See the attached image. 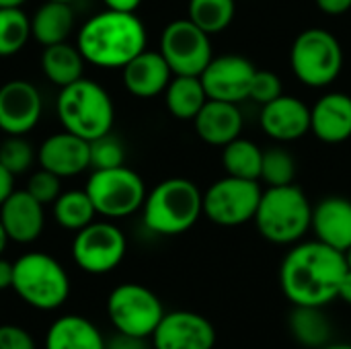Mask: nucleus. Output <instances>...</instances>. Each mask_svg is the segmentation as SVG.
I'll list each match as a JSON object with an SVG mask.
<instances>
[{
  "label": "nucleus",
  "mask_w": 351,
  "mask_h": 349,
  "mask_svg": "<svg viewBox=\"0 0 351 349\" xmlns=\"http://www.w3.org/2000/svg\"><path fill=\"white\" fill-rule=\"evenodd\" d=\"M346 253L321 243H296L282 261L280 286L294 306H327L348 274Z\"/></svg>",
  "instance_id": "nucleus-1"
},
{
  "label": "nucleus",
  "mask_w": 351,
  "mask_h": 349,
  "mask_svg": "<svg viewBox=\"0 0 351 349\" xmlns=\"http://www.w3.org/2000/svg\"><path fill=\"white\" fill-rule=\"evenodd\" d=\"M146 27L136 12L111 8L86 19L76 35L82 58L99 68H123L146 49Z\"/></svg>",
  "instance_id": "nucleus-2"
},
{
  "label": "nucleus",
  "mask_w": 351,
  "mask_h": 349,
  "mask_svg": "<svg viewBox=\"0 0 351 349\" xmlns=\"http://www.w3.org/2000/svg\"><path fill=\"white\" fill-rule=\"evenodd\" d=\"M204 214V193L185 177L160 181L146 193L142 206L144 226L160 237H177L187 232Z\"/></svg>",
  "instance_id": "nucleus-3"
},
{
  "label": "nucleus",
  "mask_w": 351,
  "mask_h": 349,
  "mask_svg": "<svg viewBox=\"0 0 351 349\" xmlns=\"http://www.w3.org/2000/svg\"><path fill=\"white\" fill-rule=\"evenodd\" d=\"M56 113L66 132L88 142L109 134L115 121V107L109 93L84 76L60 88Z\"/></svg>",
  "instance_id": "nucleus-4"
},
{
  "label": "nucleus",
  "mask_w": 351,
  "mask_h": 349,
  "mask_svg": "<svg viewBox=\"0 0 351 349\" xmlns=\"http://www.w3.org/2000/svg\"><path fill=\"white\" fill-rule=\"evenodd\" d=\"M253 220L265 241L274 245H296L311 230L313 206L306 193L294 183L267 187L261 193Z\"/></svg>",
  "instance_id": "nucleus-5"
},
{
  "label": "nucleus",
  "mask_w": 351,
  "mask_h": 349,
  "mask_svg": "<svg viewBox=\"0 0 351 349\" xmlns=\"http://www.w3.org/2000/svg\"><path fill=\"white\" fill-rule=\"evenodd\" d=\"M12 290L35 311H56L70 296V278L58 259L31 251L12 263Z\"/></svg>",
  "instance_id": "nucleus-6"
},
{
  "label": "nucleus",
  "mask_w": 351,
  "mask_h": 349,
  "mask_svg": "<svg viewBox=\"0 0 351 349\" xmlns=\"http://www.w3.org/2000/svg\"><path fill=\"white\" fill-rule=\"evenodd\" d=\"M290 66L302 84L311 88L329 86L343 70V47L327 29H304L292 43Z\"/></svg>",
  "instance_id": "nucleus-7"
},
{
  "label": "nucleus",
  "mask_w": 351,
  "mask_h": 349,
  "mask_svg": "<svg viewBox=\"0 0 351 349\" xmlns=\"http://www.w3.org/2000/svg\"><path fill=\"white\" fill-rule=\"evenodd\" d=\"M84 189L97 214L107 220L136 214L142 210L146 200V185L142 177L125 165L93 171Z\"/></svg>",
  "instance_id": "nucleus-8"
},
{
  "label": "nucleus",
  "mask_w": 351,
  "mask_h": 349,
  "mask_svg": "<svg viewBox=\"0 0 351 349\" xmlns=\"http://www.w3.org/2000/svg\"><path fill=\"white\" fill-rule=\"evenodd\" d=\"M107 317L115 331L152 337L165 317L160 298L142 284H119L107 296Z\"/></svg>",
  "instance_id": "nucleus-9"
},
{
  "label": "nucleus",
  "mask_w": 351,
  "mask_h": 349,
  "mask_svg": "<svg viewBox=\"0 0 351 349\" xmlns=\"http://www.w3.org/2000/svg\"><path fill=\"white\" fill-rule=\"evenodd\" d=\"M259 181L222 177L214 181L204 193V216L224 228L243 226L255 218L259 200H261Z\"/></svg>",
  "instance_id": "nucleus-10"
},
{
  "label": "nucleus",
  "mask_w": 351,
  "mask_h": 349,
  "mask_svg": "<svg viewBox=\"0 0 351 349\" xmlns=\"http://www.w3.org/2000/svg\"><path fill=\"white\" fill-rule=\"evenodd\" d=\"M128 241L119 226L107 220H93L72 241L74 263L93 276L113 272L125 257Z\"/></svg>",
  "instance_id": "nucleus-11"
},
{
  "label": "nucleus",
  "mask_w": 351,
  "mask_h": 349,
  "mask_svg": "<svg viewBox=\"0 0 351 349\" xmlns=\"http://www.w3.org/2000/svg\"><path fill=\"white\" fill-rule=\"evenodd\" d=\"M173 74L199 76L212 62L210 35L189 19L171 21L160 35V49Z\"/></svg>",
  "instance_id": "nucleus-12"
},
{
  "label": "nucleus",
  "mask_w": 351,
  "mask_h": 349,
  "mask_svg": "<svg viewBox=\"0 0 351 349\" xmlns=\"http://www.w3.org/2000/svg\"><path fill=\"white\" fill-rule=\"evenodd\" d=\"M257 68L251 60L237 53H226L220 58H212L206 70L199 74L202 84L206 88L208 99L241 103L249 99L251 82Z\"/></svg>",
  "instance_id": "nucleus-13"
},
{
  "label": "nucleus",
  "mask_w": 351,
  "mask_h": 349,
  "mask_svg": "<svg viewBox=\"0 0 351 349\" xmlns=\"http://www.w3.org/2000/svg\"><path fill=\"white\" fill-rule=\"evenodd\" d=\"M43 113V99L35 84L23 78L0 86V130L8 136H25Z\"/></svg>",
  "instance_id": "nucleus-14"
},
{
  "label": "nucleus",
  "mask_w": 351,
  "mask_h": 349,
  "mask_svg": "<svg viewBox=\"0 0 351 349\" xmlns=\"http://www.w3.org/2000/svg\"><path fill=\"white\" fill-rule=\"evenodd\" d=\"M154 349H212L216 346L214 325L191 311L165 313L152 333Z\"/></svg>",
  "instance_id": "nucleus-15"
},
{
  "label": "nucleus",
  "mask_w": 351,
  "mask_h": 349,
  "mask_svg": "<svg viewBox=\"0 0 351 349\" xmlns=\"http://www.w3.org/2000/svg\"><path fill=\"white\" fill-rule=\"evenodd\" d=\"M39 169H45L60 179L76 177L90 167V142L70 134L58 132L45 138L37 150Z\"/></svg>",
  "instance_id": "nucleus-16"
},
{
  "label": "nucleus",
  "mask_w": 351,
  "mask_h": 349,
  "mask_svg": "<svg viewBox=\"0 0 351 349\" xmlns=\"http://www.w3.org/2000/svg\"><path fill=\"white\" fill-rule=\"evenodd\" d=\"M259 123L263 134L278 142H294L311 132V107L298 97L282 95L261 105Z\"/></svg>",
  "instance_id": "nucleus-17"
},
{
  "label": "nucleus",
  "mask_w": 351,
  "mask_h": 349,
  "mask_svg": "<svg viewBox=\"0 0 351 349\" xmlns=\"http://www.w3.org/2000/svg\"><path fill=\"white\" fill-rule=\"evenodd\" d=\"M0 222L8 241L29 245L37 241L43 232V204L37 202L27 189H14L0 206Z\"/></svg>",
  "instance_id": "nucleus-18"
},
{
  "label": "nucleus",
  "mask_w": 351,
  "mask_h": 349,
  "mask_svg": "<svg viewBox=\"0 0 351 349\" xmlns=\"http://www.w3.org/2000/svg\"><path fill=\"white\" fill-rule=\"evenodd\" d=\"M121 78L128 93L140 99H152L165 93L173 78V70L160 51L144 49L121 68Z\"/></svg>",
  "instance_id": "nucleus-19"
},
{
  "label": "nucleus",
  "mask_w": 351,
  "mask_h": 349,
  "mask_svg": "<svg viewBox=\"0 0 351 349\" xmlns=\"http://www.w3.org/2000/svg\"><path fill=\"white\" fill-rule=\"evenodd\" d=\"M243 123L245 119L237 103L214 101V99H208L193 119L197 138L218 148L237 140L243 132Z\"/></svg>",
  "instance_id": "nucleus-20"
},
{
  "label": "nucleus",
  "mask_w": 351,
  "mask_h": 349,
  "mask_svg": "<svg viewBox=\"0 0 351 349\" xmlns=\"http://www.w3.org/2000/svg\"><path fill=\"white\" fill-rule=\"evenodd\" d=\"M311 132L325 144H341L351 138V97L327 93L311 107Z\"/></svg>",
  "instance_id": "nucleus-21"
},
{
  "label": "nucleus",
  "mask_w": 351,
  "mask_h": 349,
  "mask_svg": "<svg viewBox=\"0 0 351 349\" xmlns=\"http://www.w3.org/2000/svg\"><path fill=\"white\" fill-rule=\"evenodd\" d=\"M311 230L317 241L346 253L351 247V200L329 195L313 208Z\"/></svg>",
  "instance_id": "nucleus-22"
},
{
  "label": "nucleus",
  "mask_w": 351,
  "mask_h": 349,
  "mask_svg": "<svg viewBox=\"0 0 351 349\" xmlns=\"http://www.w3.org/2000/svg\"><path fill=\"white\" fill-rule=\"evenodd\" d=\"M45 349H105V337L93 321L80 315H64L49 325Z\"/></svg>",
  "instance_id": "nucleus-23"
},
{
  "label": "nucleus",
  "mask_w": 351,
  "mask_h": 349,
  "mask_svg": "<svg viewBox=\"0 0 351 349\" xmlns=\"http://www.w3.org/2000/svg\"><path fill=\"white\" fill-rule=\"evenodd\" d=\"M74 29L72 4L47 0L31 16V37L43 47L64 43Z\"/></svg>",
  "instance_id": "nucleus-24"
},
{
  "label": "nucleus",
  "mask_w": 351,
  "mask_h": 349,
  "mask_svg": "<svg viewBox=\"0 0 351 349\" xmlns=\"http://www.w3.org/2000/svg\"><path fill=\"white\" fill-rule=\"evenodd\" d=\"M288 327L298 346L306 349H323L331 344L333 327L321 306H294Z\"/></svg>",
  "instance_id": "nucleus-25"
},
{
  "label": "nucleus",
  "mask_w": 351,
  "mask_h": 349,
  "mask_svg": "<svg viewBox=\"0 0 351 349\" xmlns=\"http://www.w3.org/2000/svg\"><path fill=\"white\" fill-rule=\"evenodd\" d=\"M208 95L199 76L173 74L169 86L165 88V103L173 117L181 121H193L199 109L206 105Z\"/></svg>",
  "instance_id": "nucleus-26"
},
{
  "label": "nucleus",
  "mask_w": 351,
  "mask_h": 349,
  "mask_svg": "<svg viewBox=\"0 0 351 349\" xmlns=\"http://www.w3.org/2000/svg\"><path fill=\"white\" fill-rule=\"evenodd\" d=\"M86 60L82 58L80 49L76 45H70L68 41L47 45L41 53V70L45 78L56 86H68L82 78Z\"/></svg>",
  "instance_id": "nucleus-27"
},
{
  "label": "nucleus",
  "mask_w": 351,
  "mask_h": 349,
  "mask_svg": "<svg viewBox=\"0 0 351 349\" xmlns=\"http://www.w3.org/2000/svg\"><path fill=\"white\" fill-rule=\"evenodd\" d=\"M261 160H263V150L253 140L239 136L237 140L222 146V167L230 177L259 181Z\"/></svg>",
  "instance_id": "nucleus-28"
},
{
  "label": "nucleus",
  "mask_w": 351,
  "mask_h": 349,
  "mask_svg": "<svg viewBox=\"0 0 351 349\" xmlns=\"http://www.w3.org/2000/svg\"><path fill=\"white\" fill-rule=\"evenodd\" d=\"M53 206V220L72 232H78L86 224H90L97 216V210L86 193V189H70L62 191L60 197L51 204Z\"/></svg>",
  "instance_id": "nucleus-29"
},
{
  "label": "nucleus",
  "mask_w": 351,
  "mask_h": 349,
  "mask_svg": "<svg viewBox=\"0 0 351 349\" xmlns=\"http://www.w3.org/2000/svg\"><path fill=\"white\" fill-rule=\"evenodd\" d=\"M237 14V0H189L187 19L208 35L224 31Z\"/></svg>",
  "instance_id": "nucleus-30"
},
{
  "label": "nucleus",
  "mask_w": 351,
  "mask_h": 349,
  "mask_svg": "<svg viewBox=\"0 0 351 349\" xmlns=\"http://www.w3.org/2000/svg\"><path fill=\"white\" fill-rule=\"evenodd\" d=\"M31 37V19L16 8H0V58L19 53Z\"/></svg>",
  "instance_id": "nucleus-31"
},
{
  "label": "nucleus",
  "mask_w": 351,
  "mask_h": 349,
  "mask_svg": "<svg viewBox=\"0 0 351 349\" xmlns=\"http://www.w3.org/2000/svg\"><path fill=\"white\" fill-rule=\"evenodd\" d=\"M294 179H296V160L288 150L280 146L263 150L259 181H265L267 187H280V185L294 183Z\"/></svg>",
  "instance_id": "nucleus-32"
},
{
  "label": "nucleus",
  "mask_w": 351,
  "mask_h": 349,
  "mask_svg": "<svg viewBox=\"0 0 351 349\" xmlns=\"http://www.w3.org/2000/svg\"><path fill=\"white\" fill-rule=\"evenodd\" d=\"M35 158H37L35 148L23 136H8L0 144V165L12 175H21L29 171Z\"/></svg>",
  "instance_id": "nucleus-33"
},
{
  "label": "nucleus",
  "mask_w": 351,
  "mask_h": 349,
  "mask_svg": "<svg viewBox=\"0 0 351 349\" xmlns=\"http://www.w3.org/2000/svg\"><path fill=\"white\" fill-rule=\"evenodd\" d=\"M123 160H125L123 144L111 132L90 142V167H93V171L121 167Z\"/></svg>",
  "instance_id": "nucleus-34"
},
{
  "label": "nucleus",
  "mask_w": 351,
  "mask_h": 349,
  "mask_svg": "<svg viewBox=\"0 0 351 349\" xmlns=\"http://www.w3.org/2000/svg\"><path fill=\"white\" fill-rule=\"evenodd\" d=\"M27 191L37 200L41 202L43 206L47 204H53L60 193H62V183H60V177L45 171V169H39L37 173H33L29 177V183H27Z\"/></svg>",
  "instance_id": "nucleus-35"
},
{
  "label": "nucleus",
  "mask_w": 351,
  "mask_h": 349,
  "mask_svg": "<svg viewBox=\"0 0 351 349\" xmlns=\"http://www.w3.org/2000/svg\"><path fill=\"white\" fill-rule=\"evenodd\" d=\"M282 95H284V91H282V80L278 74H274L269 70H257L255 72L249 99H253L259 105H265V103H269Z\"/></svg>",
  "instance_id": "nucleus-36"
},
{
  "label": "nucleus",
  "mask_w": 351,
  "mask_h": 349,
  "mask_svg": "<svg viewBox=\"0 0 351 349\" xmlns=\"http://www.w3.org/2000/svg\"><path fill=\"white\" fill-rule=\"evenodd\" d=\"M0 349H37L33 335L19 325H0Z\"/></svg>",
  "instance_id": "nucleus-37"
},
{
  "label": "nucleus",
  "mask_w": 351,
  "mask_h": 349,
  "mask_svg": "<svg viewBox=\"0 0 351 349\" xmlns=\"http://www.w3.org/2000/svg\"><path fill=\"white\" fill-rule=\"evenodd\" d=\"M105 349H148L146 337H136L130 333L115 331L109 339H105Z\"/></svg>",
  "instance_id": "nucleus-38"
},
{
  "label": "nucleus",
  "mask_w": 351,
  "mask_h": 349,
  "mask_svg": "<svg viewBox=\"0 0 351 349\" xmlns=\"http://www.w3.org/2000/svg\"><path fill=\"white\" fill-rule=\"evenodd\" d=\"M319 10L331 16H339L346 14L351 8V0H315Z\"/></svg>",
  "instance_id": "nucleus-39"
},
{
  "label": "nucleus",
  "mask_w": 351,
  "mask_h": 349,
  "mask_svg": "<svg viewBox=\"0 0 351 349\" xmlns=\"http://www.w3.org/2000/svg\"><path fill=\"white\" fill-rule=\"evenodd\" d=\"M14 191V175L8 173L2 165H0V206L2 202Z\"/></svg>",
  "instance_id": "nucleus-40"
},
{
  "label": "nucleus",
  "mask_w": 351,
  "mask_h": 349,
  "mask_svg": "<svg viewBox=\"0 0 351 349\" xmlns=\"http://www.w3.org/2000/svg\"><path fill=\"white\" fill-rule=\"evenodd\" d=\"M105 8L111 10H121V12H136L142 0H103Z\"/></svg>",
  "instance_id": "nucleus-41"
},
{
  "label": "nucleus",
  "mask_w": 351,
  "mask_h": 349,
  "mask_svg": "<svg viewBox=\"0 0 351 349\" xmlns=\"http://www.w3.org/2000/svg\"><path fill=\"white\" fill-rule=\"evenodd\" d=\"M12 288V263L0 257V292Z\"/></svg>",
  "instance_id": "nucleus-42"
},
{
  "label": "nucleus",
  "mask_w": 351,
  "mask_h": 349,
  "mask_svg": "<svg viewBox=\"0 0 351 349\" xmlns=\"http://www.w3.org/2000/svg\"><path fill=\"white\" fill-rule=\"evenodd\" d=\"M337 298H341L343 302L351 304V269H348V274L343 276L341 284H339V294Z\"/></svg>",
  "instance_id": "nucleus-43"
},
{
  "label": "nucleus",
  "mask_w": 351,
  "mask_h": 349,
  "mask_svg": "<svg viewBox=\"0 0 351 349\" xmlns=\"http://www.w3.org/2000/svg\"><path fill=\"white\" fill-rule=\"evenodd\" d=\"M25 2H27V0H0V8H16V6L23 8Z\"/></svg>",
  "instance_id": "nucleus-44"
},
{
  "label": "nucleus",
  "mask_w": 351,
  "mask_h": 349,
  "mask_svg": "<svg viewBox=\"0 0 351 349\" xmlns=\"http://www.w3.org/2000/svg\"><path fill=\"white\" fill-rule=\"evenodd\" d=\"M6 243H8V237H6L4 226H2V222H0V255H2V253H4V249H6Z\"/></svg>",
  "instance_id": "nucleus-45"
},
{
  "label": "nucleus",
  "mask_w": 351,
  "mask_h": 349,
  "mask_svg": "<svg viewBox=\"0 0 351 349\" xmlns=\"http://www.w3.org/2000/svg\"><path fill=\"white\" fill-rule=\"evenodd\" d=\"M323 349H351L350 344H329L327 348Z\"/></svg>",
  "instance_id": "nucleus-46"
},
{
  "label": "nucleus",
  "mask_w": 351,
  "mask_h": 349,
  "mask_svg": "<svg viewBox=\"0 0 351 349\" xmlns=\"http://www.w3.org/2000/svg\"><path fill=\"white\" fill-rule=\"evenodd\" d=\"M346 261H348V267L351 269V247L346 251Z\"/></svg>",
  "instance_id": "nucleus-47"
},
{
  "label": "nucleus",
  "mask_w": 351,
  "mask_h": 349,
  "mask_svg": "<svg viewBox=\"0 0 351 349\" xmlns=\"http://www.w3.org/2000/svg\"><path fill=\"white\" fill-rule=\"evenodd\" d=\"M56 2H66V4H72V2H76V0H56Z\"/></svg>",
  "instance_id": "nucleus-48"
},
{
  "label": "nucleus",
  "mask_w": 351,
  "mask_h": 349,
  "mask_svg": "<svg viewBox=\"0 0 351 349\" xmlns=\"http://www.w3.org/2000/svg\"><path fill=\"white\" fill-rule=\"evenodd\" d=\"M212 349H216V348H212Z\"/></svg>",
  "instance_id": "nucleus-49"
}]
</instances>
